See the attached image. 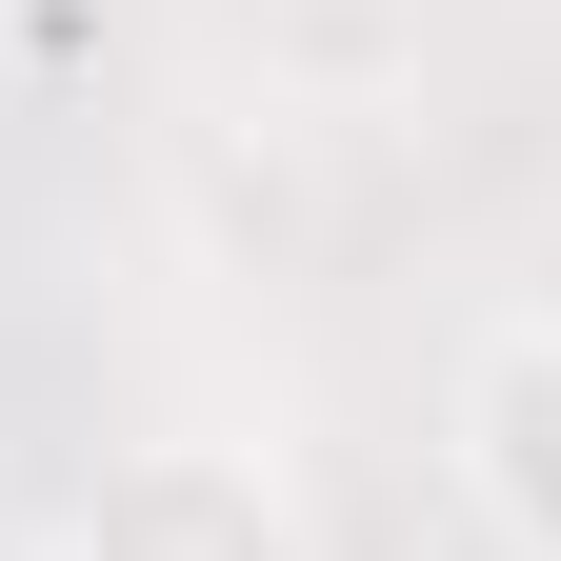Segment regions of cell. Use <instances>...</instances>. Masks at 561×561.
Returning <instances> with one entry per match:
<instances>
[{"mask_svg":"<svg viewBox=\"0 0 561 561\" xmlns=\"http://www.w3.org/2000/svg\"><path fill=\"white\" fill-rule=\"evenodd\" d=\"M60 561H321V522H301V481L261 442H121L81 481V541Z\"/></svg>","mask_w":561,"mask_h":561,"instance_id":"obj_1","label":"cell"},{"mask_svg":"<svg viewBox=\"0 0 561 561\" xmlns=\"http://www.w3.org/2000/svg\"><path fill=\"white\" fill-rule=\"evenodd\" d=\"M461 502L502 522L522 561H561V301H522V321H481V362H461Z\"/></svg>","mask_w":561,"mask_h":561,"instance_id":"obj_2","label":"cell"}]
</instances>
